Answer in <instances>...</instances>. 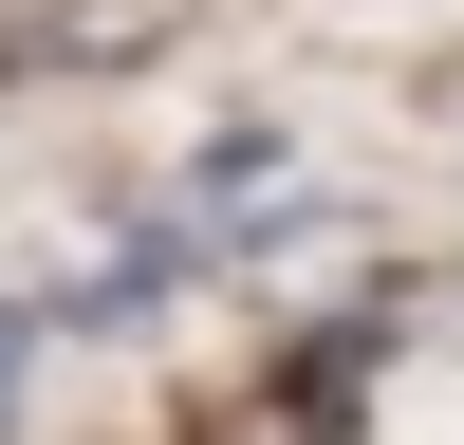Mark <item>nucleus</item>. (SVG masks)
<instances>
[{
  "instance_id": "f257e3e1",
  "label": "nucleus",
  "mask_w": 464,
  "mask_h": 445,
  "mask_svg": "<svg viewBox=\"0 0 464 445\" xmlns=\"http://www.w3.org/2000/svg\"><path fill=\"white\" fill-rule=\"evenodd\" d=\"M0 408H19V316H0Z\"/></svg>"
}]
</instances>
